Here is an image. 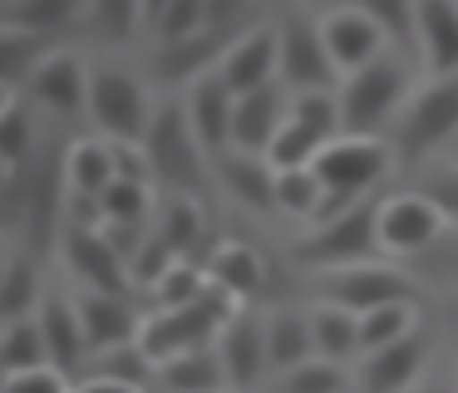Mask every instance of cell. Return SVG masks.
Instances as JSON below:
<instances>
[{"instance_id": "cell-1", "label": "cell", "mask_w": 458, "mask_h": 393, "mask_svg": "<svg viewBox=\"0 0 458 393\" xmlns=\"http://www.w3.org/2000/svg\"><path fill=\"white\" fill-rule=\"evenodd\" d=\"M143 153H148V167L173 196H202L217 187V172H212V153L202 147L198 128L188 118V104H158L153 108L148 138H143Z\"/></svg>"}, {"instance_id": "cell-2", "label": "cell", "mask_w": 458, "mask_h": 393, "mask_svg": "<svg viewBox=\"0 0 458 393\" xmlns=\"http://www.w3.org/2000/svg\"><path fill=\"white\" fill-rule=\"evenodd\" d=\"M310 167H316L320 187H326L320 216H335V212H345L350 202H360V196H375V187L385 182L389 167H399V163H394V147L379 143V138L340 133V138H330V143L320 147V157Z\"/></svg>"}, {"instance_id": "cell-3", "label": "cell", "mask_w": 458, "mask_h": 393, "mask_svg": "<svg viewBox=\"0 0 458 393\" xmlns=\"http://www.w3.org/2000/svg\"><path fill=\"white\" fill-rule=\"evenodd\" d=\"M340 128L360 138H379L385 128H394L399 108L409 98V64L404 54H379L365 69L340 79Z\"/></svg>"}, {"instance_id": "cell-4", "label": "cell", "mask_w": 458, "mask_h": 393, "mask_svg": "<svg viewBox=\"0 0 458 393\" xmlns=\"http://www.w3.org/2000/svg\"><path fill=\"white\" fill-rule=\"evenodd\" d=\"M389 133L399 167H424L444 143H458V74L428 79L419 94H409Z\"/></svg>"}, {"instance_id": "cell-5", "label": "cell", "mask_w": 458, "mask_h": 393, "mask_svg": "<svg viewBox=\"0 0 458 393\" xmlns=\"http://www.w3.org/2000/svg\"><path fill=\"white\" fill-rule=\"evenodd\" d=\"M379 202H385V196H360V202H350L345 212L320 216L316 231H306L296 246H291L296 265L340 271V265L375 261V255L385 251V241H379Z\"/></svg>"}, {"instance_id": "cell-6", "label": "cell", "mask_w": 458, "mask_h": 393, "mask_svg": "<svg viewBox=\"0 0 458 393\" xmlns=\"http://www.w3.org/2000/svg\"><path fill=\"white\" fill-rule=\"evenodd\" d=\"M89 118L104 138L114 143H143L153 123V108L143 84L129 74V69H94V84H89Z\"/></svg>"}, {"instance_id": "cell-7", "label": "cell", "mask_w": 458, "mask_h": 393, "mask_svg": "<svg viewBox=\"0 0 458 393\" xmlns=\"http://www.w3.org/2000/svg\"><path fill=\"white\" fill-rule=\"evenodd\" d=\"M320 300H335V305H345V310L365 314V310H379V305L419 300V285H414V275H409V271L385 265L375 255V261L326 271V275H320Z\"/></svg>"}, {"instance_id": "cell-8", "label": "cell", "mask_w": 458, "mask_h": 393, "mask_svg": "<svg viewBox=\"0 0 458 393\" xmlns=\"http://www.w3.org/2000/svg\"><path fill=\"white\" fill-rule=\"evenodd\" d=\"M444 236H448V216L434 206V196L394 192V196L379 202V241H385L389 255L419 261V255H428Z\"/></svg>"}, {"instance_id": "cell-9", "label": "cell", "mask_w": 458, "mask_h": 393, "mask_svg": "<svg viewBox=\"0 0 458 393\" xmlns=\"http://www.w3.org/2000/svg\"><path fill=\"white\" fill-rule=\"evenodd\" d=\"M281 84L306 94V88H340V69L326 49L316 20L286 15L281 20Z\"/></svg>"}, {"instance_id": "cell-10", "label": "cell", "mask_w": 458, "mask_h": 393, "mask_svg": "<svg viewBox=\"0 0 458 393\" xmlns=\"http://www.w3.org/2000/svg\"><path fill=\"white\" fill-rule=\"evenodd\" d=\"M64 265L84 280V290H109V295H129L133 290V271L119 255V246L99 231V226H70L64 231Z\"/></svg>"}, {"instance_id": "cell-11", "label": "cell", "mask_w": 458, "mask_h": 393, "mask_svg": "<svg viewBox=\"0 0 458 393\" xmlns=\"http://www.w3.org/2000/svg\"><path fill=\"white\" fill-rule=\"evenodd\" d=\"M424 354H428V330H409L404 339L385 344V349H369L360 354V393H409L424 369Z\"/></svg>"}, {"instance_id": "cell-12", "label": "cell", "mask_w": 458, "mask_h": 393, "mask_svg": "<svg viewBox=\"0 0 458 393\" xmlns=\"http://www.w3.org/2000/svg\"><path fill=\"white\" fill-rule=\"evenodd\" d=\"M217 74L237 88V98L251 94V88L276 84V74H281V29H267V25L242 29V35L232 39V49L222 54Z\"/></svg>"}, {"instance_id": "cell-13", "label": "cell", "mask_w": 458, "mask_h": 393, "mask_svg": "<svg viewBox=\"0 0 458 393\" xmlns=\"http://www.w3.org/2000/svg\"><path fill=\"white\" fill-rule=\"evenodd\" d=\"M251 29V25H247ZM242 29L237 25H208L198 29L192 39H173V45H158V54H153V69H158L163 84H192V79L212 74V69L222 64V54L232 49V39H237Z\"/></svg>"}, {"instance_id": "cell-14", "label": "cell", "mask_w": 458, "mask_h": 393, "mask_svg": "<svg viewBox=\"0 0 458 393\" xmlns=\"http://www.w3.org/2000/svg\"><path fill=\"white\" fill-rule=\"evenodd\" d=\"M89 84H94V69L84 64L74 49H50L25 88H30L45 108L70 118V113H89Z\"/></svg>"}, {"instance_id": "cell-15", "label": "cell", "mask_w": 458, "mask_h": 393, "mask_svg": "<svg viewBox=\"0 0 458 393\" xmlns=\"http://www.w3.org/2000/svg\"><path fill=\"white\" fill-rule=\"evenodd\" d=\"M217 354H222V364H227L232 389H237V393L257 389V383L267 379V369H271L267 320H257V314L237 310L227 324H222V334H217Z\"/></svg>"}, {"instance_id": "cell-16", "label": "cell", "mask_w": 458, "mask_h": 393, "mask_svg": "<svg viewBox=\"0 0 458 393\" xmlns=\"http://www.w3.org/2000/svg\"><path fill=\"white\" fill-rule=\"evenodd\" d=\"M320 35H326V49H330V59H335V69H340V79L345 74H355V69H365L369 59H379L385 54V45L389 39L379 35V25L365 15V10H355V5H335L326 20H320Z\"/></svg>"}, {"instance_id": "cell-17", "label": "cell", "mask_w": 458, "mask_h": 393, "mask_svg": "<svg viewBox=\"0 0 458 393\" xmlns=\"http://www.w3.org/2000/svg\"><path fill=\"white\" fill-rule=\"evenodd\" d=\"M182 104H188V118H192V128H198L202 147H208L212 157L227 153L232 147V113H237V88L212 69V74L192 79Z\"/></svg>"}, {"instance_id": "cell-18", "label": "cell", "mask_w": 458, "mask_h": 393, "mask_svg": "<svg viewBox=\"0 0 458 393\" xmlns=\"http://www.w3.org/2000/svg\"><path fill=\"white\" fill-rule=\"evenodd\" d=\"M212 172H217V187L227 196H237L251 212H276V167H271L267 153H242V147H227V153L212 157Z\"/></svg>"}, {"instance_id": "cell-19", "label": "cell", "mask_w": 458, "mask_h": 393, "mask_svg": "<svg viewBox=\"0 0 458 393\" xmlns=\"http://www.w3.org/2000/svg\"><path fill=\"white\" fill-rule=\"evenodd\" d=\"M286 113H291V104H286V94H281L276 84L242 94L237 113H232V147H242V153H267V147L276 143Z\"/></svg>"}, {"instance_id": "cell-20", "label": "cell", "mask_w": 458, "mask_h": 393, "mask_svg": "<svg viewBox=\"0 0 458 393\" xmlns=\"http://www.w3.org/2000/svg\"><path fill=\"white\" fill-rule=\"evenodd\" d=\"M80 320L89 334V349H114V344H133L143 330V314L129 305V295H109V290H84L80 300Z\"/></svg>"}, {"instance_id": "cell-21", "label": "cell", "mask_w": 458, "mask_h": 393, "mask_svg": "<svg viewBox=\"0 0 458 393\" xmlns=\"http://www.w3.org/2000/svg\"><path fill=\"white\" fill-rule=\"evenodd\" d=\"M419 64L428 79L458 74V0H419Z\"/></svg>"}, {"instance_id": "cell-22", "label": "cell", "mask_w": 458, "mask_h": 393, "mask_svg": "<svg viewBox=\"0 0 458 393\" xmlns=\"http://www.w3.org/2000/svg\"><path fill=\"white\" fill-rule=\"evenodd\" d=\"M40 324H45V339H50V364L60 373H80L94 359L89 334H84V320H80V305H70L64 295H45Z\"/></svg>"}, {"instance_id": "cell-23", "label": "cell", "mask_w": 458, "mask_h": 393, "mask_svg": "<svg viewBox=\"0 0 458 393\" xmlns=\"http://www.w3.org/2000/svg\"><path fill=\"white\" fill-rule=\"evenodd\" d=\"M158 383L168 393H227L232 389L217 344H202V349H188L178 359L158 364Z\"/></svg>"}, {"instance_id": "cell-24", "label": "cell", "mask_w": 458, "mask_h": 393, "mask_svg": "<svg viewBox=\"0 0 458 393\" xmlns=\"http://www.w3.org/2000/svg\"><path fill=\"white\" fill-rule=\"evenodd\" d=\"M208 275H212V285H222L227 295L251 300V295L267 285V261H261V251L247 241H222V246H212V255H208Z\"/></svg>"}, {"instance_id": "cell-25", "label": "cell", "mask_w": 458, "mask_h": 393, "mask_svg": "<svg viewBox=\"0 0 458 393\" xmlns=\"http://www.w3.org/2000/svg\"><path fill=\"white\" fill-rule=\"evenodd\" d=\"M119 177V163H114V143L109 138H80V143L64 147V187L84 196H99L104 187Z\"/></svg>"}, {"instance_id": "cell-26", "label": "cell", "mask_w": 458, "mask_h": 393, "mask_svg": "<svg viewBox=\"0 0 458 393\" xmlns=\"http://www.w3.org/2000/svg\"><path fill=\"white\" fill-rule=\"evenodd\" d=\"M267 349L271 369L286 373L296 364L316 359V330H310V310H276L267 320Z\"/></svg>"}, {"instance_id": "cell-27", "label": "cell", "mask_w": 458, "mask_h": 393, "mask_svg": "<svg viewBox=\"0 0 458 393\" xmlns=\"http://www.w3.org/2000/svg\"><path fill=\"white\" fill-rule=\"evenodd\" d=\"M310 330H316V354L320 359H335V364H350L360 349V314L345 310L335 300H320L310 310Z\"/></svg>"}, {"instance_id": "cell-28", "label": "cell", "mask_w": 458, "mask_h": 393, "mask_svg": "<svg viewBox=\"0 0 458 393\" xmlns=\"http://www.w3.org/2000/svg\"><path fill=\"white\" fill-rule=\"evenodd\" d=\"M0 359L5 373H30V369H50V339H45L40 310L5 320V339H0Z\"/></svg>"}, {"instance_id": "cell-29", "label": "cell", "mask_w": 458, "mask_h": 393, "mask_svg": "<svg viewBox=\"0 0 458 393\" xmlns=\"http://www.w3.org/2000/svg\"><path fill=\"white\" fill-rule=\"evenodd\" d=\"M345 5L365 10L404 59H419V0H345Z\"/></svg>"}, {"instance_id": "cell-30", "label": "cell", "mask_w": 458, "mask_h": 393, "mask_svg": "<svg viewBox=\"0 0 458 393\" xmlns=\"http://www.w3.org/2000/svg\"><path fill=\"white\" fill-rule=\"evenodd\" d=\"M45 54H50V49L40 45V35H35V29L0 25V69H5V88H15V94H21V88L30 84V74L40 69Z\"/></svg>"}, {"instance_id": "cell-31", "label": "cell", "mask_w": 458, "mask_h": 393, "mask_svg": "<svg viewBox=\"0 0 458 393\" xmlns=\"http://www.w3.org/2000/svg\"><path fill=\"white\" fill-rule=\"evenodd\" d=\"M409 330H419V300H399V305H379V310L360 314V349H385V344L404 339Z\"/></svg>"}, {"instance_id": "cell-32", "label": "cell", "mask_w": 458, "mask_h": 393, "mask_svg": "<svg viewBox=\"0 0 458 393\" xmlns=\"http://www.w3.org/2000/svg\"><path fill=\"white\" fill-rule=\"evenodd\" d=\"M326 143H330L326 133H316L310 123H301V118L286 113V123H281L276 143L267 147V157H271V167H276V172H291V167H310V163H316Z\"/></svg>"}, {"instance_id": "cell-33", "label": "cell", "mask_w": 458, "mask_h": 393, "mask_svg": "<svg viewBox=\"0 0 458 393\" xmlns=\"http://www.w3.org/2000/svg\"><path fill=\"white\" fill-rule=\"evenodd\" d=\"M158 231L178 246V255H198L202 236H208V216H202L198 196H168L163 202V216H158Z\"/></svg>"}, {"instance_id": "cell-34", "label": "cell", "mask_w": 458, "mask_h": 393, "mask_svg": "<svg viewBox=\"0 0 458 393\" xmlns=\"http://www.w3.org/2000/svg\"><path fill=\"white\" fill-rule=\"evenodd\" d=\"M89 373H104V379H123V383H139V389H148L153 379H158V364L143 354V344H114V349H99L89 359Z\"/></svg>"}, {"instance_id": "cell-35", "label": "cell", "mask_w": 458, "mask_h": 393, "mask_svg": "<svg viewBox=\"0 0 458 393\" xmlns=\"http://www.w3.org/2000/svg\"><path fill=\"white\" fill-rule=\"evenodd\" d=\"M74 10H80V0H5V15H0V25L50 35V29L70 25Z\"/></svg>"}, {"instance_id": "cell-36", "label": "cell", "mask_w": 458, "mask_h": 393, "mask_svg": "<svg viewBox=\"0 0 458 393\" xmlns=\"http://www.w3.org/2000/svg\"><path fill=\"white\" fill-rule=\"evenodd\" d=\"M320 202H326V187H320L316 167H291V172H276V212H286V216H320Z\"/></svg>"}, {"instance_id": "cell-37", "label": "cell", "mask_w": 458, "mask_h": 393, "mask_svg": "<svg viewBox=\"0 0 458 393\" xmlns=\"http://www.w3.org/2000/svg\"><path fill=\"white\" fill-rule=\"evenodd\" d=\"M30 143H35L30 113H25L21 94L5 88V104H0V153H5V167H25V163H30Z\"/></svg>"}, {"instance_id": "cell-38", "label": "cell", "mask_w": 458, "mask_h": 393, "mask_svg": "<svg viewBox=\"0 0 458 393\" xmlns=\"http://www.w3.org/2000/svg\"><path fill=\"white\" fill-rule=\"evenodd\" d=\"M208 285H212L208 265L178 261L158 285H153V310H178V305H192L198 295H208Z\"/></svg>"}, {"instance_id": "cell-39", "label": "cell", "mask_w": 458, "mask_h": 393, "mask_svg": "<svg viewBox=\"0 0 458 393\" xmlns=\"http://www.w3.org/2000/svg\"><path fill=\"white\" fill-rule=\"evenodd\" d=\"M40 275H35V265L25 261V255H11V265H5V290H0V310H5V320H21V314H35L40 310Z\"/></svg>"}, {"instance_id": "cell-40", "label": "cell", "mask_w": 458, "mask_h": 393, "mask_svg": "<svg viewBox=\"0 0 458 393\" xmlns=\"http://www.w3.org/2000/svg\"><path fill=\"white\" fill-rule=\"evenodd\" d=\"M345 364H335V359H306V364H296V369H286L281 373V383H276V393H345Z\"/></svg>"}, {"instance_id": "cell-41", "label": "cell", "mask_w": 458, "mask_h": 393, "mask_svg": "<svg viewBox=\"0 0 458 393\" xmlns=\"http://www.w3.org/2000/svg\"><path fill=\"white\" fill-rule=\"evenodd\" d=\"M99 202H104V222H148V212H153V196L143 177H114L99 192Z\"/></svg>"}, {"instance_id": "cell-42", "label": "cell", "mask_w": 458, "mask_h": 393, "mask_svg": "<svg viewBox=\"0 0 458 393\" xmlns=\"http://www.w3.org/2000/svg\"><path fill=\"white\" fill-rule=\"evenodd\" d=\"M178 261H188V255H178V246L168 241L163 231H148V241L133 251V261H129V271H133V285H143V290H153V285L163 280V275L173 271Z\"/></svg>"}, {"instance_id": "cell-43", "label": "cell", "mask_w": 458, "mask_h": 393, "mask_svg": "<svg viewBox=\"0 0 458 393\" xmlns=\"http://www.w3.org/2000/svg\"><path fill=\"white\" fill-rule=\"evenodd\" d=\"M89 25H94V35L123 45L143 25V0H89Z\"/></svg>"}, {"instance_id": "cell-44", "label": "cell", "mask_w": 458, "mask_h": 393, "mask_svg": "<svg viewBox=\"0 0 458 393\" xmlns=\"http://www.w3.org/2000/svg\"><path fill=\"white\" fill-rule=\"evenodd\" d=\"M198 29H208V0H173L158 15L153 35H158L163 45H173V39H192Z\"/></svg>"}, {"instance_id": "cell-45", "label": "cell", "mask_w": 458, "mask_h": 393, "mask_svg": "<svg viewBox=\"0 0 458 393\" xmlns=\"http://www.w3.org/2000/svg\"><path fill=\"white\" fill-rule=\"evenodd\" d=\"M419 192L434 196V206L448 216V226H458V163L428 167V172L419 177Z\"/></svg>"}, {"instance_id": "cell-46", "label": "cell", "mask_w": 458, "mask_h": 393, "mask_svg": "<svg viewBox=\"0 0 458 393\" xmlns=\"http://www.w3.org/2000/svg\"><path fill=\"white\" fill-rule=\"evenodd\" d=\"M70 373H60L50 364V369H30V373H5V393H74L70 383Z\"/></svg>"}, {"instance_id": "cell-47", "label": "cell", "mask_w": 458, "mask_h": 393, "mask_svg": "<svg viewBox=\"0 0 458 393\" xmlns=\"http://www.w3.org/2000/svg\"><path fill=\"white\" fill-rule=\"evenodd\" d=\"M247 10H251V0H208V25L247 29Z\"/></svg>"}, {"instance_id": "cell-48", "label": "cell", "mask_w": 458, "mask_h": 393, "mask_svg": "<svg viewBox=\"0 0 458 393\" xmlns=\"http://www.w3.org/2000/svg\"><path fill=\"white\" fill-rule=\"evenodd\" d=\"M428 271H438L448 285H458V241H448V236H444V241L428 251Z\"/></svg>"}, {"instance_id": "cell-49", "label": "cell", "mask_w": 458, "mask_h": 393, "mask_svg": "<svg viewBox=\"0 0 458 393\" xmlns=\"http://www.w3.org/2000/svg\"><path fill=\"white\" fill-rule=\"evenodd\" d=\"M74 393H143L139 383H123V379H104V373H89Z\"/></svg>"}, {"instance_id": "cell-50", "label": "cell", "mask_w": 458, "mask_h": 393, "mask_svg": "<svg viewBox=\"0 0 458 393\" xmlns=\"http://www.w3.org/2000/svg\"><path fill=\"white\" fill-rule=\"evenodd\" d=\"M168 5H173V0H143V25L153 29V25H158V15H163Z\"/></svg>"}, {"instance_id": "cell-51", "label": "cell", "mask_w": 458, "mask_h": 393, "mask_svg": "<svg viewBox=\"0 0 458 393\" xmlns=\"http://www.w3.org/2000/svg\"><path fill=\"white\" fill-rule=\"evenodd\" d=\"M419 393H458V389H448V383H434V389H419Z\"/></svg>"}, {"instance_id": "cell-52", "label": "cell", "mask_w": 458, "mask_h": 393, "mask_svg": "<svg viewBox=\"0 0 458 393\" xmlns=\"http://www.w3.org/2000/svg\"><path fill=\"white\" fill-rule=\"evenodd\" d=\"M310 5H330V10H335V0H310Z\"/></svg>"}, {"instance_id": "cell-53", "label": "cell", "mask_w": 458, "mask_h": 393, "mask_svg": "<svg viewBox=\"0 0 458 393\" xmlns=\"http://www.w3.org/2000/svg\"><path fill=\"white\" fill-rule=\"evenodd\" d=\"M454 153H458V143H454Z\"/></svg>"}, {"instance_id": "cell-54", "label": "cell", "mask_w": 458, "mask_h": 393, "mask_svg": "<svg viewBox=\"0 0 458 393\" xmlns=\"http://www.w3.org/2000/svg\"><path fill=\"white\" fill-rule=\"evenodd\" d=\"M232 393H237V389H232Z\"/></svg>"}]
</instances>
